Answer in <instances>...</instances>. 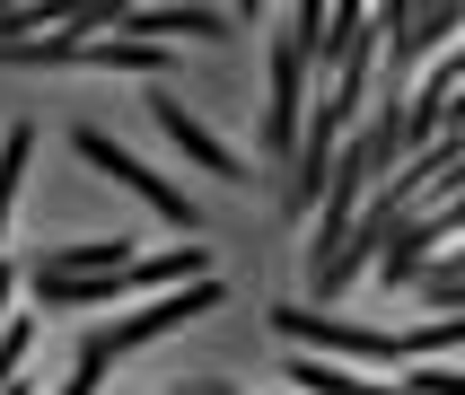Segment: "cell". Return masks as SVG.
Instances as JSON below:
<instances>
[{"instance_id":"cell-1","label":"cell","mask_w":465,"mask_h":395,"mask_svg":"<svg viewBox=\"0 0 465 395\" xmlns=\"http://www.w3.org/2000/svg\"><path fill=\"white\" fill-rule=\"evenodd\" d=\"M272 334L299 342V351H316V360H404V342H395V325H351V316L334 308H272Z\"/></svg>"},{"instance_id":"cell-2","label":"cell","mask_w":465,"mask_h":395,"mask_svg":"<svg viewBox=\"0 0 465 395\" xmlns=\"http://www.w3.org/2000/svg\"><path fill=\"white\" fill-rule=\"evenodd\" d=\"M220 308H229V290H220V272H211V281H184V290H167V299H150V308H132V316H114V325H97V342H105V360H114V351H150L158 334L203 325V316H220Z\"/></svg>"},{"instance_id":"cell-3","label":"cell","mask_w":465,"mask_h":395,"mask_svg":"<svg viewBox=\"0 0 465 395\" xmlns=\"http://www.w3.org/2000/svg\"><path fill=\"white\" fill-rule=\"evenodd\" d=\"M71 150L88 158V167H97V176H114V184H124V193H141V202H150L158 220H167V229H203V211L184 202V193H176V184H167V176H158V167H141V158H132L124 141H114V132H97V123H79V132H71Z\"/></svg>"},{"instance_id":"cell-4","label":"cell","mask_w":465,"mask_h":395,"mask_svg":"<svg viewBox=\"0 0 465 395\" xmlns=\"http://www.w3.org/2000/svg\"><path fill=\"white\" fill-rule=\"evenodd\" d=\"M308 97H316V71H308V53L290 44H272V88H263V158H299V132H308Z\"/></svg>"},{"instance_id":"cell-5","label":"cell","mask_w":465,"mask_h":395,"mask_svg":"<svg viewBox=\"0 0 465 395\" xmlns=\"http://www.w3.org/2000/svg\"><path fill=\"white\" fill-rule=\"evenodd\" d=\"M150 123L167 132V141H176V150L193 158L203 176H220V184H255V167H246V158H237L229 141L203 123V114H184V97H176V88H150Z\"/></svg>"},{"instance_id":"cell-6","label":"cell","mask_w":465,"mask_h":395,"mask_svg":"<svg viewBox=\"0 0 465 395\" xmlns=\"http://www.w3.org/2000/svg\"><path fill=\"white\" fill-rule=\"evenodd\" d=\"M114 35H132V44H176V35H193V44H229V9H124V26Z\"/></svg>"},{"instance_id":"cell-7","label":"cell","mask_w":465,"mask_h":395,"mask_svg":"<svg viewBox=\"0 0 465 395\" xmlns=\"http://www.w3.org/2000/svg\"><path fill=\"white\" fill-rule=\"evenodd\" d=\"M132 263H141V246L114 229V237H79V246H53L35 272H53V281H105V272H132Z\"/></svg>"},{"instance_id":"cell-8","label":"cell","mask_w":465,"mask_h":395,"mask_svg":"<svg viewBox=\"0 0 465 395\" xmlns=\"http://www.w3.org/2000/svg\"><path fill=\"white\" fill-rule=\"evenodd\" d=\"M290 387L299 395H421L413 378H361V369H334V360H316V351H290Z\"/></svg>"},{"instance_id":"cell-9","label":"cell","mask_w":465,"mask_h":395,"mask_svg":"<svg viewBox=\"0 0 465 395\" xmlns=\"http://www.w3.org/2000/svg\"><path fill=\"white\" fill-rule=\"evenodd\" d=\"M26 158H35V123L0 132V229H9V211H18V184H26Z\"/></svg>"},{"instance_id":"cell-10","label":"cell","mask_w":465,"mask_h":395,"mask_svg":"<svg viewBox=\"0 0 465 395\" xmlns=\"http://www.w3.org/2000/svg\"><path fill=\"white\" fill-rule=\"evenodd\" d=\"M97 387H105V342L88 334V342H79V360H71V378H62L53 395H97Z\"/></svg>"},{"instance_id":"cell-11","label":"cell","mask_w":465,"mask_h":395,"mask_svg":"<svg viewBox=\"0 0 465 395\" xmlns=\"http://www.w3.org/2000/svg\"><path fill=\"white\" fill-rule=\"evenodd\" d=\"M421 395H465V369H413Z\"/></svg>"},{"instance_id":"cell-12","label":"cell","mask_w":465,"mask_h":395,"mask_svg":"<svg viewBox=\"0 0 465 395\" xmlns=\"http://www.w3.org/2000/svg\"><path fill=\"white\" fill-rule=\"evenodd\" d=\"M421 281H465V246H457V255H440L430 272H421ZM421 281H413V290H421Z\"/></svg>"}]
</instances>
